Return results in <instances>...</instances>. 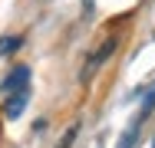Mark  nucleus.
<instances>
[{
	"label": "nucleus",
	"instance_id": "f257e3e1",
	"mask_svg": "<svg viewBox=\"0 0 155 148\" xmlns=\"http://www.w3.org/2000/svg\"><path fill=\"white\" fill-rule=\"evenodd\" d=\"M152 105H155V86L145 92V102H142V109L132 115V125L122 132V138H119V148H135V138H139V132H142V122H145V115L152 112Z\"/></svg>",
	"mask_w": 155,
	"mask_h": 148
},
{
	"label": "nucleus",
	"instance_id": "f03ea898",
	"mask_svg": "<svg viewBox=\"0 0 155 148\" xmlns=\"http://www.w3.org/2000/svg\"><path fill=\"white\" fill-rule=\"evenodd\" d=\"M27 102H30V86L13 89V92L7 95V105H3L7 118H20V115H23V109H27Z\"/></svg>",
	"mask_w": 155,
	"mask_h": 148
},
{
	"label": "nucleus",
	"instance_id": "7ed1b4c3",
	"mask_svg": "<svg viewBox=\"0 0 155 148\" xmlns=\"http://www.w3.org/2000/svg\"><path fill=\"white\" fill-rule=\"evenodd\" d=\"M23 86H30V66H13L10 72H7V79L0 82V89L10 95L13 89H23Z\"/></svg>",
	"mask_w": 155,
	"mask_h": 148
},
{
	"label": "nucleus",
	"instance_id": "20e7f679",
	"mask_svg": "<svg viewBox=\"0 0 155 148\" xmlns=\"http://www.w3.org/2000/svg\"><path fill=\"white\" fill-rule=\"evenodd\" d=\"M112 50H116V40H109L102 50H96L93 56H89V63H86V69H83V79H89V76H93V69H99V63H106Z\"/></svg>",
	"mask_w": 155,
	"mask_h": 148
},
{
	"label": "nucleus",
	"instance_id": "39448f33",
	"mask_svg": "<svg viewBox=\"0 0 155 148\" xmlns=\"http://www.w3.org/2000/svg\"><path fill=\"white\" fill-rule=\"evenodd\" d=\"M23 46V36H3V43H0V56H7V53H13V50H20Z\"/></svg>",
	"mask_w": 155,
	"mask_h": 148
},
{
	"label": "nucleus",
	"instance_id": "423d86ee",
	"mask_svg": "<svg viewBox=\"0 0 155 148\" xmlns=\"http://www.w3.org/2000/svg\"><path fill=\"white\" fill-rule=\"evenodd\" d=\"M76 132H79V128H69V132L63 135V142H60L56 148H69V145H73V138H76Z\"/></svg>",
	"mask_w": 155,
	"mask_h": 148
},
{
	"label": "nucleus",
	"instance_id": "0eeeda50",
	"mask_svg": "<svg viewBox=\"0 0 155 148\" xmlns=\"http://www.w3.org/2000/svg\"><path fill=\"white\" fill-rule=\"evenodd\" d=\"M83 7H86V13H93V0H83Z\"/></svg>",
	"mask_w": 155,
	"mask_h": 148
},
{
	"label": "nucleus",
	"instance_id": "6e6552de",
	"mask_svg": "<svg viewBox=\"0 0 155 148\" xmlns=\"http://www.w3.org/2000/svg\"><path fill=\"white\" fill-rule=\"evenodd\" d=\"M152 148H155V142H152Z\"/></svg>",
	"mask_w": 155,
	"mask_h": 148
}]
</instances>
